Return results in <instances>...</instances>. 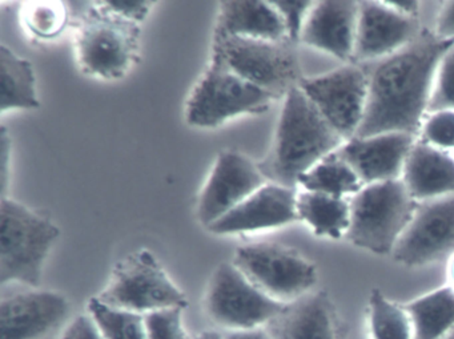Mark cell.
I'll return each mask as SVG.
<instances>
[{"instance_id":"obj_1","label":"cell","mask_w":454,"mask_h":339,"mask_svg":"<svg viewBox=\"0 0 454 339\" xmlns=\"http://www.w3.org/2000/svg\"><path fill=\"white\" fill-rule=\"evenodd\" d=\"M453 44L422 30L395 54L361 65L368 75V103L356 137L389 132L417 136L429 108L441 60Z\"/></svg>"},{"instance_id":"obj_2","label":"cell","mask_w":454,"mask_h":339,"mask_svg":"<svg viewBox=\"0 0 454 339\" xmlns=\"http://www.w3.org/2000/svg\"><path fill=\"white\" fill-rule=\"evenodd\" d=\"M344 143L297 86L284 97L272 148L259 168L268 182L296 189L302 174Z\"/></svg>"},{"instance_id":"obj_3","label":"cell","mask_w":454,"mask_h":339,"mask_svg":"<svg viewBox=\"0 0 454 339\" xmlns=\"http://www.w3.org/2000/svg\"><path fill=\"white\" fill-rule=\"evenodd\" d=\"M51 220L12 198L0 203V283L38 286L44 262L59 238Z\"/></svg>"},{"instance_id":"obj_4","label":"cell","mask_w":454,"mask_h":339,"mask_svg":"<svg viewBox=\"0 0 454 339\" xmlns=\"http://www.w3.org/2000/svg\"><path fill=\"white\" fill-rule=\"evenodd\" d=\"M417 205L401 179L365 185L350 198L347 238L372 253L392 254Z\"/></svg>"},{"instance_id":"obj_5","label":"cell","mask_w":454,"mask_h":339,"mask_svg":"<svg viewBox=\"0 0 454 339\" xmlns=\"http://www.w3.org/2000/svg\"><path fill=\"white\" fill-rule=\"evenodd\" d=\"M139 25L121 19L99 2L82 14L76 36L79 65L87 75L118 81L137 62Z\"/></svg>"},{"instance_id":"obj_6","label":"cell","mask_w":454,"mask_h":339,"mask_svg":"<svg viewBox=\"0 0 454 339\" xmlns=\"http://www.w3.org/2000/svg\"><path fill=\"white\" fill-rule=\"evenodd\" d=\"M292 46L288 41H260L214 34L211 59L278 99L286 97L301 81Z\"/></svg>"},{"instance_id":"obj_7","label":"cell","mask_w":454,"mask_h":339,"mask_svg":"<svg viewBox=\"0 0 454 339\" xmlns=\"http://www.w3.org/2000/svg\"><path fill=\"white\" fill-rule=\"evenodd\" d=\"M108 306L148 315L187 307V296L172 282L153 251H135L116 264L105 290L95 297Z\"/></svg>"},{"instance_id":"obj_8","label":"cell","mask_w":454,"mask_h":339,"mask_svg":"<svg viewBox=\"0 0 454 339\" xmlns=\"http://www.w3.org/2000/svg\"><path fill=\"white\" fill-rule=\"evenodd\" d=\"M275 97L211 59L185 105V120L195 128H216L241 115H262Z\"/></svg>"},{"instance_id":"obj_9","label":"cell","mask_w":454,"mask_h":339,"mask_svg":"<svg viewBox=\"0 0 454 339\" xmlns=\"http://www.w3.org/2000/svg\"><path fill=\"white\" fill-rule=\"evenodd\" d=\"M286 304L262 293L233 262L215 270L206 294L207 312L224 333L264 328Z\"/></svg>"},{"instance_id":"obj_10","label":"cell","mask_w":454,"mask_h":339,"mask_svg":"<svg viewBox=\"0 0 454 339\" xmlns=\"http://www.w3.org/2000/svg\"><path fill=\"white\" fill-rule=\"evenodd\" d=\"M233 264L262 293L281 304L307 296L317 282V270L312 262L276 243L240 246Z\"/></svg>"},{"instance_id":"obj_11","label":"cell","mask_w":454,"mask_h":339,"mask_svg":"<svg viewBox=\"0 0 454 339\" xmlns=\"http://www.w3.org/2000/svg\"><path fill=\"white\" fill-rule=\"evenodd\" d=\"M299 87L345 142L356 137L368 103V75L364 65L350 63L325 75L301 78Z\"/></svg>"},{"instance_id":"obj_12","label":"cell","mask_w":454,"mask_h":339,"mask_svg":"<svg viewBox=\"0 0 454 339\" xmlns=\"http://www.w3.org/2000/svg\"><path fill=\"white\" fill-rule=\"evenodd\" d=\"M454 254V195L419 203L393 250L395 261L425 266Z\"/></svg>"},{"instance_id":"obj_13","label":"cell","mask_w":454,"mask_h":339,"mask_svg":"<svg viewBox=\"0 0 454 339\" xmlns=\"http://www.w3.org/2000/svg\"><path fill=\"white\" fill-rule=\"evenodd\" d=\"M267 182L259 164L236 150H223L201 192L199 221L208 227Z\"/></svg>"},{"instance_id":"obj_14","label":"cell","mask_w":454,"mask_h":339,"mask_svg":"<svg viewBox=\"0 0 454 339\" xmlns=\"http://www.w3.org/2000/svg\"><path fill=\"white\" fill-rule=\"evenodd\" d=\"M70 312V302L57 291L12 294L0 302L2 339H50Z\"/></svg>"},{"instance_id":"obj_15","label":"cell","mask_w":454,"mask_h":339,"mask_svg":"<svg viewBox=\"0 0 454 339\" xmlns=\"http://www.w3.org/2000/svg\"><path fill=\"white\" fill-rule=\"evenodd\" d=\"M355 65H366L389 57L408 46L421 33L419 22L403 17L385 2H358Z\"/></svg>"},{"instance_id":"obj_16","label":"cell","mask_w":454,"mask_h":339,"mask_svg":"<svg viewBox=\"0 0 454 339\" xmlns=\"http://www.w3.org/2000/svg\"><path fill=\"white\" fill-rule=\"evenodd\" d=\"M413 135L389 132L347 140L337 155L347 161L364 185L401 179L406 158L413 148Z\"/></svg>"},{"instance_id":"obj_17","label":"cell","mask_w":454,"mask_h":339,"mask_svg":"<svg viewBox=\"0 0 454 339\" xmlns=\"http://www.w3.org/2000/svg\"><path fill=\"white\" fill-rule=\"evenodd\" d=\"M294 221H299L296 189L267 182L207 229L215 235H238Z\"/></svg>"},{"instance_id":"obj_18","label":"cell","mask_w":454,"mask_h":339,"mask_svg":"<svg viewBox=\"0 0 454 339\" xmlns=\"http://www.w3.org/2000/svg\"><path fill=\"white\" fill-rule=\"evenodd\" d=\"M358 9L360 4L353 0L315 2L300 42L350 65L355 54Z\"/></svg>"},{"instance_id":"obj_19","label":"cell","mask_w":454,"mask_h":339,"mask_svg":"<svg viewBox=\"0 0 454 339\" xmlns=\"http://www.w3.org/2000/svg\"><path fill=\"white\" fill-rule=\"evenodd\" d=\"M401 180L417 203L454 195V158L419 140L406 158Z\"/></svg>"},{"instance_id":"obj_20","label":"cell","mask_w":454,"mask_h":339,"mask_svg":"<svg viewBox=\"0 0 454 339\" xmlns=\"http://www.w3.org/2000/svg\"><path fill=\"white\" fill-rule=\"evenodd\" d=\"M264 330L272 339H337L329 299L312 291L286 304Z\"/></svg>"},{"instance_id":"obj_21","label":"cell","mask_w":454,"mask_h":339,"mask_svg":"<svg viewBox=\"0 0 454 339\" xmlns=\"http://www.w3.org/2000/svg\"><path fill=\"white\" fill-rule=\"evenodd\" d=\"M219 6L214 33L216 35L270 42L288 41L286 26L272 2L230 0L222 2Z\"/></svg>"},{"instance_id":"obj_22","label":"cell","mask_w":454,"mask_h":339,"mask_svg":"<svg viewBox=\"0 0 454 339\" xmlns=\"http://www.w3.org/2000/svg\"><path fill=\"white\" fill-rule=\"evenodd\" d=\"M297 214L316 235L337 240L349 229L350 200L302 190L297 193Z\"/></svg>"},{"instance_id":"obj_23","label":"cell","mask_w":454,"mask_h":339,"mask_svg":"<svg viewBox=\"0 0 454 339\" xmlns=\"http://www.w3.org/2000/svg\"><path fill=\"white\" fill-rule=\"evenodd\" d=\"M0 75H2L0 112L39 108L41 103L36 92V79L33 65L28 60L18 57L4 44L0 46Z\"/></svg>"},{"instance_id":"obj_24","label":"cell","mask_w":454,"mask_h":339,"mask_svg":"<svg viewBox=\"0 0 454 339\" xmlns=\"http://www.w3.org/2000/svg\"><path fill=\"white\" fill-rule=\"evenodd\" d=\"M413 326L414 339H442L454 328V289H437L403 304Z\"/></svg>"},{"instance_id":"obj_25","label":"cell","mask_w":454,"mask_h":339,"mask_svg":"<svg viewBox=\"0 0 454 339\" xmlns=\"http://www.w3.org/2000/svg\"><path fill=\"white\" fill-rule=\"evenodd\" d=\"M297 187L310 192L347 198L348 196L353 197L357 195L365 185L352 166L333 152L302 174Z\"/></svg>"},{"instance_id":"obj_26","label":"cell","mask_w":454,"mask_h":339,"mask_svg":"<svg viewBox=\"0 0 454 339\" xmlns=\"http://www.w3.org/2000/svg\"><path fill=\"white\" fill-rule=\"evenodd\" d=\"M87 314L103 339H150L145 315L115 309L92 298Z\"/></svg>"},{"instance_id":"obj_27","label":"cell","mask_w":454,"mask_h":339,"mask_svg":"<svg viewBox=\"0 0 454 339\" xmlns=\"http://www.w3.org/2000/svg\"><path fill=\"white\" fill-rule=\"evenodd\" d=\"M372 339H414L413 326L405 307L389 301L374 289L369 298Z\"/></svg>"},{"instance_id":"obj_28","label":"cell","mask_w":454,"mask_h":339,"mask_svg":"<svg viewBox=\"0 0 454 339\" xmlns=\"http://www.w3.org/2000/svg\"><path fill=\"white\" fill-rule=\"evenodd\" d=\"M25 10L28 30L41 39H54L67 25V12L59 2H34Z\"/></svg>"},{"instance_id":"obj_29","label":"cell","mask_w":454,"mask_h":339,"mask_svg":"<svg viewBox=\"0 0 454 339\" xmlns=\"http://www.w3.org/2000/svg\"><path fill=\"white\" fill-rule=\"evenodd\" d=\"M454 111V44L441 60L427 113Z\"/></svg>"},{"instance_id":"obj_30","label":"cell","mask_w":454,"mask_h":339,"mask_svg":"<svg viewBox=\"0 0 454 339\" xmlns=\"http://www.w3.org/2000/svg\"><path fill=\"white\" fill-rule=\"evenodd\" d=\"M421 142L440 148V150H454V111H438L430 113L429 118L422 124Z\"/></svg>"},{"instance_id":"obj_31","label":"cell","mask_w":454,"mask_h":339,"mask_svg":"<svg viewBox=\"0 0 454 339\" xmlns=\"http://www.w3.org/2000/svg\"><path fill=\"white\" fill-rule=\"evenodd\" d=\"M183 310H166L145 315L150 339H188L182 320Z\"/></svg>"},{"instance_id":"obj_32","label":"cell","mask_w":454,"mask_h":339,"mask_svg":"<svg viewBox=\"0 0 454 339\" xmlns=\"http://www.w3.org/2000/svg\"><path fill=\"white\" fill-rule=\"evenodd\" d=\"M275 9L280 14L286 26V38L292 44L297 43L301 38L302 28L307 22L308 15L312 10L315 2H288L278 0L272 2Z\"/></svg>"},{"instance_id":"obj_33","label":"cell","mask_w":454,"mask_h":339,"mask_svg":"<svg viewBox=\"0 0 454 339\" xmlns=\"http://www.w3.org/2000/svg\"><path fill=\"white\" fill-rule=\"evenodd\" d=\"M99 4L108 12L135 25H139L148 17L153 4L145 0H105Z\"/></svg>"},{"instance_id":"obj_34","label":"cell","mask_w":454,"mask_h":339,"mask_svg":"<svg viewBox=\"0 0 454 339\" xmlns=\"http://www.w3.org/2000/svg\"><path fill=\"white\" fill-rule=\"evenodd\" d=\"M62 339H103L89 314L79 315L68 326Z\"/></svg>"},{"instance_id":"obj_35","label":"cell","mask_w":454,"mask_h":339,"mask_svg":"<svg viewBox=\"0 0 454 339\" xmlns=\"http://www.w3.org/2000/svg\"><path fill=\"white\" fill-rule=\"evenodd\" d=\"M434 34L438 38L454 42V0L443 4L437 19Z\"/></svg>"},{"instance_id":"obj_36","label":"cell","mask_w":454,"mask_h":339,"mask_svg":"<svg viewBox=\"0 0 454 339\" xmlns=\"http://www.w3.org/2000/svg\"><path fill=\"white\" fill-rule=\"evenodd\" d=\"M12 155V140L7 129L2 127L0 132V169H2V197H6L7 182H9V161Z\"/></svg>"},{"instance_id":"obj_37","label":"cell","mask_w":454,"mask_h":339,"mask_svg":"<svg viewBox=\"0 0 454 339\" xmlns=\"http://www.w3.org/2000/svg\"><path fill=\"white\" fill-rule=\"evenodd\" d=\"M385 4L403 17L413 18V19H417L419 17V2H416V0H389Z\"/></svg>"},{"instance_id":"obj_38","label":"cell","mask_w":454,"mask_h":339,"mask_svg":"<svg viewBox=\"0 0 454 339\" xmlns=\"http://www.w3.org/2000/svg\"><path fill=\"white\" fill-rule=\"evenodd\" d=\"M225 339H272L264 328L251 331H233L224 333Z\"/></svg>"},{"instance_id":"obj_39","label":"cell","mask_w":454,"mask_h":339,"mask_svg":"<svg viewBox=\"0 0 454 339\" xmlns=\"http://www.w3.org/2000/svg\"><path fill=\"white\" fill-rule=\"evenodd\" d=\"M195 339H225L224 333L216 330H207L199 334Z\"/></svg>"},{"instance_id":"obj_40","label":"cell","mask_w":454,"mask_h":339,"mask_svg":"<svg viewBox=\"0 0 454 339\" xmlns=\"http://www.w3.org/2000/svg\"><path fill=\"white\" fill-rule=\"evenodd\" d=\"M448 275L449 282H450L449 286L454 289V254L449 258Z\"/></svg>"},{"instance_id":"obj_41","label":"cell","mask_w":454,"mask_h":339,"mask_svg":"<svg viewBox=\"0 0 454 339\" xmlns=\"http://www.w3.org/2000/svg\"><path fill=\"white\" fill-rule=\"evenodd\" d=\"M442 339H454V328L448 334V335L443 336Z\"/></svg>"}]
</instances>
